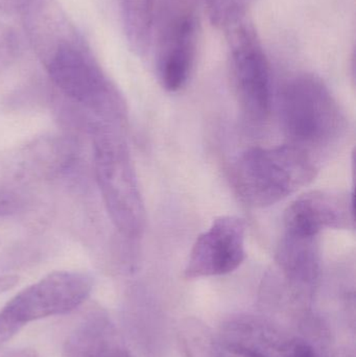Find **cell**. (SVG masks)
<instances>
[{
    "label": "cell",
    "instance_id": "obj_1",
    "mask_svg": "<svg viewBox=\"0 0 356 357\" xmlns=\"http://www.w3.org/2000/svg\"><path fill=\"white\" fill-rule=\"evenodd\" d=\"M23 16L54 86L72 102L121 119L125 106L118 91L66 16L50 0H39Z\"/></svg>",
    "mask_w": 356,
    "mask_h": 357
},
{
    "label": "cell",
    "instance_id": "obj_2",
    "mask_svg": "<svg viewBox=\"0 0 356 357\" xmlns=\"http://www.w3.org/2000/svg\"><path fill=\"white\" fill-rule=\"evenodd\" d=\"M316 173L317 167L309 153L290 144L247 151L236 160L231 177L244 203L263 208L307 186Z\"/></svg>",
    "mask_w": 356,
    "mask_h": 357
},
{
    "label": "cell",
    "instance_id": "obj_3",
    "mask_svg": "<svg viewBox=\"0 0 356 357\" xmlns=\"http://www.w3.org/2000/svg\"><path fill=\"white\" fill-rule=\"evenodd\" d=\"M93 142L94 174L111 220L125 236H138L146 210L125 136L113 126H102Z\"/></svg>",
    "mask_w": 356,
    "mask_h": 357
},
{
    "label": "cell",
    "instance_id": "obj_4",
    "mask_svg": "<svg viewBox=\"0 0 356 357\" xmlns=\"http://www.w3.org/2000/svg\"><path fill=\"white\" fill-rule=\"evenodd\" d=\"M280 119L291 144L309 153L330 146L345 128V119L327 86L311 75L286 82L279 98Z\"/></svg>",
    "mask_w": 356,
    "mask_h": 357
},
{
    "label": "cell",
    "instance_id": "obj_5",
    "mask_svg": "<svg viewBox=\"0 0 356 357\" xmlns=\"http://www.w3.org/2000/svg\"><path fill=\"white\" fill-rule=\"evenodd\" d=\"M225 31L230 52L232 82L238 104L250 121H265L273 102L270 63L247 13L229 17Z\"/></svg>",
    "mask_w": 356,
    "mask_h": 357
},
{
    "label": "cell",
    "instance_id": "obj_6",
    "mask_svg": "<svg viewBox=\"0 0 356 357\" xmlns=\"http://www.w3.org/2000/svg\"><path fill=\"white\" fill-rule=\"evenodd\" d=\"M194 8L185 0H171L160 23L157 73L169 92L181 90L194 70L200 40V19Z\"/></svg>",
    "mask_w": 356,
    "mask_h": 357
},
{
    "label": "cell",
    "instance_id": "obj_7",
    "mask_svg": "<svg viewBox=\"0 0 356 357\" xmlns=\"http://www.w3.org/2000/svg\"><path fill=\"white\" fill-rule=\"evenodd\" d=\"M93 279L85 273L61 271L17 294L0 310V317L23 327L48 317L68 314L86 301Z\"/></svg>",
    "mask_w": 356,
    "mask_h": 357
},
{
    "label": "cell",
    "instance_id": "obj_8",
    "mask_svg": "<svg viewBox=\"0 0 356 357\" xmlns=\"http://www.w3.org/2000/svg\"><path fill=\"white\" fill-rule=\"evenodd\" d=\"M245 258L246 224L238 216H221L196 238L184 275L194 279L229 274Z\"/></svg>",
    "mask_w": 356,
    "mask_h": 357
},
{
    "label": "cell",
    "instance_id": "obj_9",
    "mask_svg": "<svg viewBox=\"0 0 356 357\" xmlns=\"http://www.w3.org/2000/svg\"><path fill=\"white\" fill-rule=\"evenodd\" d=\"M284 220L286 233L299 236L317 237L324 229H353V195L336 191H311L288 206Z\"/></svg>",
    "mask_w": 356,
    "mask_h": 357
},
{
    "label": "cell",
    "instance_id": "obj_10",
    "mask_svg": "<svg viewBox=\"0 0 356 357\" xmlns=\"http://www.w3.org/2000/svg\"><path fill=\"white\" fill-rule=\"evenodd\" d=\"M219 341L250 357H316L315 350L304 340L257 317L228 321Z\"/></svg>",
    "mask_w": 356,
    "mask_h": 357
},
{
    "label": "cell",
    "instance_id": "obj_11",
    "mask_svg": "<svg viewBox=\"0 0 356 357\" xmlns=\"http://www.w3.org/2000/svg\"><path fill=\"white\" fill-rule=\"evenodd\" d=\"M64 357H131L119 343L110 321L91 312L67 340Z\"/></svg>",
    "mask_w": 356,
    "mask_h": 357
},
{
    "label": "cell",
    "instance_id": "obj_12",
    "mask_svg": "<svg viewBox=\"0 0 356 357\" xmlns=\"http://www.w3.org/2000/svg\"><path fill=\"white\" fill-rule=\"evenodd\" d=\"M276 261L284 276L300 287H311L320 271L317 237L284 234Z\"/></svg>",
    "mask_w": 356,
    "mask_h": 357
},
{
    "label": "cell",
    "instance_id": "obj_13",
    "mask_svg": "<svg viewBox=\"0 0 356 357\" xmlns=\"http://www.w3.org/2000/svg\"><path fill=\"white\" fill-rule=\"evenodd\" d=\"M123 29L127 43L137 54H144L152 44L155 0H121Z\"/></svg>",
    "mask_w": 356,
    "mask_h": 357
},
{
    "label": "cell",
    "instance_id": "obj_14",
    "mask_svg": "<svg viewBox=\"0 0 356 357\" xmlns=\"http://www.w3.org/2000/svg\"><path fill=\"white\" fill-rule=\"evenodd\" d=\"M213 24L221 26L226 19L234 14L247 13L253 0H204Z\"/></svg>",
    "mask_w": 356,
    "mask_h": 357
},
{
    "label": "cell",
    "instance_id": "obj_15",
    "mask_svg": "<svg viewBox=\"0 0 356 357\" xmlns=\"http://www.w3.org/2000/svg\"><path fill=\"white\" fill-rule=\"evenodd\" d=\"M19 46L16 31L0 23V59L12 58L18 52Z\"/></svg>",
    "mask_w": 356,
    "mask_h": 357
},
{
    "label": "cell",
    "instance_id": "obj_16",
    "mask_svg": "<svg viewBox=\"0 0 356 357\" xmlns=\"http://www.w3.org/2000/svg\"><path fill=\"white\" fill-rule=\"evenodd\" d=\"M38 0H0V12L6 15H24Z\"/></svg>",
    "mask_w": 356,
    "mask_h": 357
},
{
    "label": "cell",
    "instance_id": "obj_17",
    "mask_svg": "<svg viewBox=\"0 0 356 357\" xmlns=\"http://www.w3.org/2000/svg\"><path fill=\"white\" fill-rule=\"evenodd\" d=\"M21 328L22 327L19 326V325L14 324V323L0 317V346L3 345L8 340L12 339L16 333H19Z\"/></svg>",
    "mask_w": 356,
    "mask_h": 357
},
{
    "label": "cell",
    "instance_id": "obj_18",
    "mask_svg": "<svg viewBox=\"0 0 356 357\" xmlns=\"http://www.w3.org/2000/svg\"><path fill=\"white\" fill-rule=\"evenodd\" d=\"M212 354L213 357H250L221 341H219L217 345L213 348Z\"/></svg>",
    "mask_w": 356,
    "mask_h": 357
},
{
    "label": "cell",
    "instance_id": "obj_19",
    "mask_svg": "<svg viewBox=\"0 0 356 357\" xmlns=\"http://www.w3.org/2000/svg\"><path fill=\"white\" fill-rule=\"evenodd\" d=\"M19 282V277L15 275H6L0 276V294L6 293L10 289H14Z\"/></svg>",
    "mask_w": 356,
    "mask_h": 357
},
{
    "label": "cell",
    "instance_id": "obj_20",
    "mask_svg": "<svg viewBox=\"0 0 356 357\" xmlns=\"http://www.w3.org/2000/svg\"><path fill=\"white\" fill-rule=\"evenodd\" d=\"M2 357H40L33 350H15V351L10 352V354H6Z\"/></svg>",
    "mask_w": 356,
    "mask_h": 357
}]
</instances>
